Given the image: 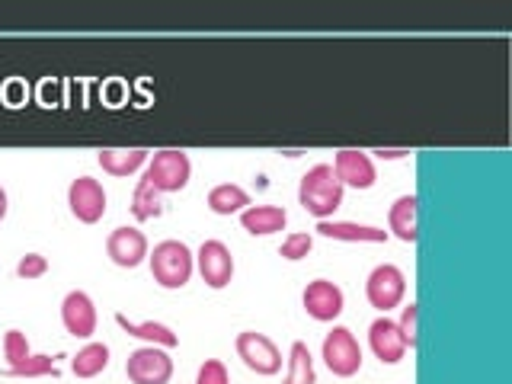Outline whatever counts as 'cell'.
<instances>
[{"mask_svg":"<svg viewBox=\"0 0 512 384\" xmlns=\"http://www.w3.org/2000/svg\"><path fill=\"white\" fill-rule=\"evenodd\" d=\"M343 192L346 186L336 180L330 164H314L298 183V205L317 221H327L343 205Z\"/></svg>","mask_w":512,"mask_h":384,"instance_id":"6da1fadb","label":"cell"},{"mask_svg":"<svg viewBox=\"0 0 512 384\" xmlns=\"http://www.w3.org/2000/svg\"><path fill=\"white\" fill-rule=\"evenodd\" d=\"M151 276L160 288H183L192 279L196 269V256L183 244V240H160V244L148 253Z\"/></svg>","mask_w":512,"mask_h":384,"instance_id":"7a4b0ae2","label":"cell"},{"mask_svg":"<svg viewBox=\"0 0 512 384\" xmlns=\"http://www.w3.org/2000/svg\"><path fill=\"white\" fill-rule=\"evenodd\" d=\"M189 176H192V160L180 148L157 151L148 160V170H144V180H148L160 192V196H164V192H180V189H186L189 186Z\"/></svg>","mask_w":512,"mask_h":384,"instance_id":"3957f363","label":"cell"},{"mask_svg":"<svg viewBox=\"0 0 512 384\" xmlns=\"http://www.w3.org/2000/svg\"><path fill=\"white\" fill-rule=\"evenodd\" d=\"M404 295H407V276H404V269H400V266L381 263V266H375L372 272H368L365 298H368V304H372L375 311H381V314L394 311L397 304L404 301Z\"/></svg>","mask_w":512,"mask_h":384,"instance_id":"277c9868","label":"cell"},{"mask_svg":"<svg viewBox=\"0 0 512 384\" xmlns=\"http://www.w3.org/2000/svg\"><path fill=\"white\" fill-rule=\"evenodd\" d=\"M320 359L327 362V368L336 378H352V375H359V368H362V346L349 327H333L324 336Z\"/></svg>","mask_w":512,"mask_h":384,"instance_id":"5b68a950","label":"cell"},{"mask_svg":"<svg viewBox=\"0 0 512 384\" xmlns=\"http://www.w3.org/2000/svg\"><path fill=\"white\" fill-rule=\"evenodd\" d=\"M234 349H237V356L244 359V365L250 368V372H256V375L269 378V375L282 372V352H279V346L272 343L266 333H256V330L237 333Z\"/></svg>","mask_w":512,"mask_h":384,"instance_id":"8992f818","label":"cell"},{"mask_svg":"<svg viewBox=\"0 0 512 384\" xmlns=\"http://www.w3.org/2000/svg\"><path fill=\"white\" fill-rule=\"evenodd\" d=\"M125 375L132 384H167L173 378V359L160 346H138L128 352Z\"/></svg>","mask_w":512,"mask_h":384,"instance_id":"52a82bcc","label":"cell"},{"mask_svg":"<svg viewBox=\"0 0 512 384\" xmlns=\"http://www.w3.org/2000/svg\"><path fill=\"white\" fill-rule=\"evenodd\" d=\"M68 208L77 221L96 224L106 215V189L93 176H77L68 186Z\"/></svg>","mask_w":512,"mask_h":384,"instance_id":"ba28073f","label":"cell"},{"mask_svg":"<svg viewBox=\"0 0 512 384\" xmlns=\"http://www.w3.org/2000/svg\"><path fill=\"white\" fill-rule=\"evenodd\" d=\"M301 304H304V311H308V317L320 320V324H330V320H336L343 314L346 295H343V288L336 282L314 279V282H308V288H304Z\"/></svg>","mask_w":512,"mask_h":384,"instance_id":"9c48e42d","label":"cell"},{"mask_svg":"<svg viewBox=\"0 0 512 384\" xmlns=\"http://www.w3.org/2000/svg\"><path fill=\"white\" fill-rule=\"evenodd\" d=\"M333 173L336 180H340L343 186H352V189H372L378 173H375V160L368 151H356V148H343L336 151L333 157Z\"/></svg>","mask_w":512,"mask_h":384,"instance_id":"30bf717a","label":"cell"},{"mask_svg":"<svg viewBox=\"0 0 512 384\" xmlns=\"http://www.w3.org/2000/svg\"><path fill=\"white\" fill-rule=\"evenodd\" d=\"M196 266L208 288H224L234 279V256L228 244H221V240H205L196 253Z\"/></svg>","mask_w":512,"mask_h":384,"instance_id":"8fae6325","label":"cell"},{"mask_svg":"<svg viewBox=\"0 0 512 384\" xmlns=\"http://www.w3.org/2000/svg\"><path fill=\"white\" fill-rule=\"evenodd\" d=\"M106 253H109V260L122 266V269H138L144 260H148V237H144L138 228H116L109 237H106Z\"/></svg>","mask_w":512,"mask_h":384,"instance_id":"7c38bea8","label":"cell"},{"mask_svg":"<svg viewBox=\"0 0 512 384\" xmlns=\"http://www.w3.org/2000/svg\"><path fill=\"white\" fill-rule=\"evenodd\" d=\"M61 324L71 336H77V340H90V336L96 333V304H93V298L87 292H80V288H74V292L64 295Z\"/></svg>","mask_w":512,"mask_h":384,"instance_id":"4fadbf2b","label":"cell"},{"mask_svg":"<svg viewBox=\"0 0 512 384\" xmlns=\"http://www.w3.org/2000/svg\"><path fill=\"white\" fill-rule=\"evenodd\" d=\"M368 346H372L375 359L381 365H397L407 352L404 336H400V330H397V320H391L388 314L372 320V327H368Z\"/></svg>","mask_w":512,"mask_h":384,"instance_id":"5bb4252c","label":"cell"},{"mask_svg":"<svg viewBox=\"0 0 512 384\" xmlns=\"http://www.w3.org/2000/svg\"><path fill=\"white\" fill-rule=\"evenodd\" d=\"M317 234L330 237V240H346V244H384L391 234L384 228H375V224H356V221H317Z\"/></svg>","mask_w":512,"mask_h":384,"instance_id":"9a60e30c","label":"cell"},{"mask_svg":"<svg viewBox=\"0 0 512 384\" xmlns=\"http://www.w3.org/2000/svg\"><path fill=\"white\" fill-rule=\"evenodd\" d=\"M240 224H244V231L253 237H269L285 228L288 212L279 205H247L244 212H240Z\"/></svg>","mask_w":512,"mask_h":384,"instance_id":"2e32d148","label":"cell"},{"mask_svg":"<svg viewBox=\"0 0 512 384\" xmlns=\"http://www.w3.org/2000/svg\"><path fill=\"white\" fill-rule=\"evenodd\" d=\"M96 160H100V167L112 176H132L148 164L151 151L148 148H103L96 154Z\"/></svg>","mask_w":512,"mask_h":384,"instance_id":"e0dca14e","label":"cell"},{"mask_svg":"<svg viewBox=\"0 0 512 384\" xmlns=\"http://www.w3.org/2000/svg\"><path fill=\"white\" fill-rule=\"evenodd\" d=\"M116 324L125 330L138 336V340H144L148 346H160V349H173L176 343H180V336H176L167 324H157V320H128L122 311L116 314Z\"/></svg>","mask_w":512,"mask_h":384,"instance_id":"ac0fdd59","label":"cell"},{"mask_svg":"<svg viewBox=\"0 0 512 384\" xmlns=\"http://www.w3.org/2000/svg\"><path fill=\"white\" fill-rule=\"evenodd\" d=\"M416 196L410 192V196H400L391 208H388V234H394L397 240H404V244H416V237H420V231H416Z\"/></svg>","mask_w":512,"mask_h":384,"instance_id":"d6986e66","label":"cell"},{"mask_svg":"<svg viewBox=\"0 0 512 384\" xmlns=\"http://www.w3.org/2000/svg\"><path fill=\"white\" fill-rule=\"evenodd\" d=\"M250 205V192L237 183H218L208 192V208H212L215 215H237L244 212Z\"/></svg>","mask_w":512,"mask_h":384,"instance_id":"ffe728a7","label":"cell"},{"mask_svg":"<svg viewBox=\"0 0 512 384\" xmlns=\"http://www.w3.org/2000/svg\"><path fill=\"white\" fill-rule=\"evenodd\" d=\"M109 368V346L106 343H87L84 349H77V356L71 359V372L77 378H96Z\"/></svg>","mask_w":512,"mask_h":384,"instance_id":"44dd1931","label":"cell"},{"mask_svg":"<svg viewBox=\"0 0 512 384\" xmlns=\"http://www.w3.org/2000/svg\"><path fill=\"white\" fill-rule=\"evenodd\" d=\"M285 384H317V372H314V356L308 343L295 340L292 349H288V372H285Z\"/></svg>","mask_w":512,"mask_h":384,"instance_id":"7402d4cb","label":"cell"},{"mask_svg":"<svg viewBox=\"0 0 512 384\" xmlns=\"http://www.w3.org/2000/svg\"><path fill=\"white\" fill-rule=\"evenodd\" d=\"M132 215L138 221H151V218H160L164 215V202H160V192L144 180H138L135 192H132Z\"/></svg>","mask_w":512,"mask_h":384,"instance_id":"603a6c76","label":"cell"},{"mask_svg":"<svg viewBox=\"0 0 512 384\" xmlns=\"http://www.w3.org/2000/svg\"><path fill=\"white\" fill-rule=\"evenodd\" d=\"M4 375H10V378H45V375H52L55 378L58 365H55L52 356H29L20 365H7Z\"/></svg>","mask_w":512,"mask_h":384,"instance_id":"cb8c5ba5","label":"cell"},{"mask_svg":"<svg viewBox=\"0 0 512 384\" xmlns=\"http://www.w3.org/2000/svg\"><path fill=\"white\" fill-rule=\"evenodd\" d=\"M314 250V237L308 234V231H295V234H288L285 240H282V247H279V256L282 260H292V263H298V260H304Z\"/></svg>","mask_w":512,"mask_h":384,"instance_id":"d4e9b609","label":"cell"},{"mask_svg":"<svg viewBox=\"0 0 512 384\" xmlns=\"http://www.w3.org/2000/svg\"><path fill=\"white\" fill-rule=\"evenodd\" d=\"M29 356H32V352H29L26 333L23 330H7L4 333V359H7V365H20Z\"/></svg>","mask_w":512,"mask_h":384,"instance_id":"484cf974","label":"cell"},{"mask_svg":"<svg viewBox=\"0 0 512 384\" xmlns=\"http://www.w3.org/2000/svg\"><path fill=\"white\" fill-rule=\"evenodd\" d=\"M196 384H231L228 365H224L221 359H205V362L199 365Z\"/></svg>","mask_w":512,"mask_h":384,"instance_id":"4316f807","label":"cell"},{"mask_svg":"<svg viewBox=\"0 0 512 384\" xmlns=\"http://www.w3.org/2000/svg\"><path fill=\"white\" fill-rule=\"evenodd\" d=\"M416 317H420V304L410 301L404 308V314H400V320H397V330H400V336H404L407 349H416V343H420V336H416Z\"/></svg>","mask_w":512,"mask_h":384,"instance_id":"83f0119b","label":"cell"},{"mask_svg":"<svg viewBox=\"0 0 512 384\" xmlns=\"http://www.w3.org/2000/svg\"><path fill=\"white\" fill-rule=\"evenodd\" d=\"M48 272V260L42 253H26L20 256V263H16V276L20 279H42Z\"/></svg>","mask_w":512,"mask_h":384,"instance_id":"f1b7e54d","label":"cell"},{"mask_svg":"<svg viewBox=\"0 0 512 384\" xmlns=\"http://www.w3.org/2000/svg\"><path fill=\"white\" fill-rule=\"evenodd\" d=\"M372 154H378L381 160H400V157H407V154H410V148H397V151H384V148H378V151H372Z\"/></svg>","mask_w":512,"mask_h":384,"instance_id":"f546056e","label":"cell"},{"mask_svg":"<svg viewBox=\"0 0 512 384\" xmlns=\"http://www.w3.org/2000/svg\"><path fill=\"white\" fill-rule=\"evenodd\" d=\"M7 208H10V205H7V189L0 186V221L7 218Z\"/></svg>","mask_w":512,"mask_h":384,"instance_id":"4dcf8cb0","label":"cell"}]
</instances>
